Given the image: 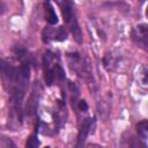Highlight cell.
I'll use <instances>...</instances> for the list:
<instances>
[{
    "instance_id": "6da1fadb",
    "label": "cell",
    "mask_w": 148,
    "mask_h": 148,
    "mask_svg": "<svg viewBox=\"0 0 148 148\" xmlns=\"http://www.w3.org/2000/svg\"><path fill=\"white\" fill-rule=\"evenodd\" d=\"M29 61H21L18 66H13L6 60H0V77L3 88L9 94L8 127L16 131L23 120V99L30 79Z\"/></svg>"
},
{
    "instance_id": "7a4b0ae2",
    "label": "cell",
    "mask_w": 148,
    "mask_h": 148,
    "mask_svg": "<svg viewBox=\"0 0 148 148\" xmlns=\"http://www.w3.org/2000/svg\"><path fill=\"white\" fill-rule=\"evenodd\" d=\"M43 71L44 81L47 87L56 83H61L66 79L65 69L61 65L59 56L50 50L45 51L43 54Z\"/></svg>"
},
{
    "instance_id": "3957f363",
    "label": "cell",
    "mask_w": 148,
    "mask_h": 148,
    "mask_svg": "<svg viewBox=\"0 0 148 148\" xmlns=\"http://www.w3.org/2000/svg\"><path fill=\"white\" fill-rule=\"evenodd\" d=\"M53 1L60 8L64 21L69 27L71 32H72L75 42L77 44H81L82 43V31H81V28L79 25V22H77L76 15H75V8H74L73 3L69 0H53Z\"/></svg>"
},
{
    "instance_id": "277c9868",
    "label": "cell",
    "mask_w": 148,
    "mask_h": 148,
    "mask_svg": "<svg viewBox=\"0 0 148 148\" xmlns=\"http://www.w3.org/2000/svg\"><path fill=\"white\" fill-rule=\"evenodd\" d=\"M67 62L69 68L81 79L90 82L92 79L91 67L86 57L80 54L79 52H69L67 53Z\"/></svg>"
},
{
    "instance_id": "5b68a950",
    "label": "cell",
    "mask_w": 148,
    "mask_h": 148,
    "mask_svg": "<svg viewBox=\"0 0 148 148\" xmlns=\"http://www.w3.org/2000/svg\"><path fill=\"white\" fill-rule=\"evenodd\" d=\"M67 36H68V31L62 25H59L57 28L45 27L42 31V40L45 44L50 42H64L67 39Z\"/></svg>"
},
{
    "instance_id": "8992f818",
    "label": "cell",
    "mask_w": 148,
    "mask_h": 148,
    "mask_svg": "<svg viewBox=\"0 0 148 148\" xmlns=\"http://www.w3.org/2000/svg\"><path fill=\"white\" fill-rule=\"evenodd\" d=\"M40 98V86L39 83L36 81L32 86L31 89V94L28 98L27 102V108H25V114L30 118L35 117L37 114V108H38V102Z\"/></svg>"
},
{
    "instance_id": "52a82bcc",
    "label": "cell",
    "mask_w": 148,
    "mask_h": 148,
    "mask_svg": "<svg viewBox=\"0 0 148 148\" xmlns=\"http://www.w3.org/2000/svg\"><path fill=\"white\" fill-rule=\"evenodd\" d=\"M95 117H87L84 119H82L81 124H80V128H79V133H77V141H76V147H82L89 135V133L91 132V130L95 127Z\"/></svg>"
},
{
    "instance_id": "ba28073f",
    "label": "cell",
    "mask_w": 148,
    "mask_h": 148,
    "mask_svg": "<svg viewBox=\"0 0 148 148\" xmlns=\"http://www.w3.org/2000/svg\"><path fill=\"white\" fill-rule=\"evenodd\" d=\"M131 38L139 47L147 50V24L141 23L134 27L131 32Z\"/></svg>"
},
{
    "instance_id": "9c48e42d",
    "label": "cell",
    "mask_w": 148,
    "mask_h": 148,
    "mask_svg": "<svg viewBox=\"0 0 148 148\" xmlns=\"http://www.w3.org/2000/svg\"><path fill=\"white\" fill-rule=\"evenodd\" d=\"M53 118H54V125H56L57 130L61 128L65 125V123H66V119H67V108H66V101H65L64 95H62V98L57 102Z\"/></svg>"
},
{
    "instance_id": "30bf717a",
    "label": "cell",
    "mask_w": 148,
    "mask_h": 148,
    "mask_svg": "<svg viewBox=\"0 0 148 148\" xmlns=\"http://www.w3.org/2000/svg\"><path fill=\"white\" fill-rule=\"evenodd\" d=\"M44 7H45V20H46V22L50 25L57 24L58 23V16H57V14L54 12V7L51 3V1L46 0L45 3H44Z\"/></svg>"
},
{
    "instance_id": "8fae6325",
    "label": "cell",
    "mask_w": 148,
    "mask_h": 148,
    "mask_svg": "<svg viewBox=\"0 0 148 148\" xmlns=\"http://www.w3.org/2000/svg\"><path fill=\"white\" fill-rule=\"evenodd\" d=\"M136 133H138L139 138L143 141V143H146V140L148 136V121L146 119H143L136 124Z\"/></svg>"
},
{
    "instance_id": "7c38bea8",
    "label": "cell",
    "mask_w": 148,
    "mask_h": 148,
    "mask_svg": "<svg viewBox=\"0 0 148 148\" xmlns=\"http://www.w3.org/2000/svg\"><path fill=\"white\" fill-rule=\"evenodd\" d=\"M37 133H38V132L35 131V133L29 136V139H28V141H27V143H25V147L35 148V147H38V146L40 145V143H39V140H38V138H37Z\"/></svg>"
},
{
    "instance_id": "4fadbf2b",
    "label": "cell",
    "mask_w": 148,
    "mask_h": 148,
    "mask_svg": "<svg viewBox=\"0 0 148 148\" xmlns=\"http://www.w3.org/2000/svg\"><path fill=\"white\" fill-rule=\"evenodd\" d=\"M75 108H76L79 111H81V112H87L88 109H89V106H88V104H87V102H86L84 99H77Z\"/></svg>"
},
{
    "instance_id": "5bb4252c",
    "label": "cell",
    "mask_w": 148,
    "mask_h": 148,
    "mask_svg": "<svg viewBox=\"0 0 148 148\" xmlns=\"http://www.w3.org/2000/svg\"><path fill=\"white\" fill-rule=\"evenodd\" d=\"M5 12H6V5H5V2H3L2 0H0V16H1Z\"/></svg>"
}]
</instances>
